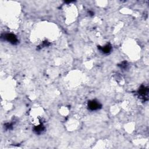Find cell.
<instances>
[{"mask_svg":"<svg viewBox=\"0 0 149 149\" xmlns=\"http://www.w3.org/2000/svg\"><path fill=\"white\" fill-rule=\"evenodd\" d=\"M101 108V105L97 101L92 100L88 102V108H89L90 110L96 111L99 110Z\"/></svg>","mask_w":149,"mask_h":149,"instance_id":"1","label":"cell"},{"mask_svg":"<svg viewBox=\"0 0 149 149\" xmlns=\"http://www.w3.org/2000/svg\"><path fill=\"white\" fill-rule=\"evenodd\" d=\"M4 39L6 40L9 41L12 44H16L18 43V40L17 37L15 35L12 34V33H8V34H6L4 36Z\"/></svg>","mask_w":149,"mask_h":149,"instance_id":"2","label":"cell"},{"mask_svg":"<svg viewBox=\"0 0 149 149\" xmlns=\"http://www.w3.org/2000/svg\"><path fill=\"white\" fill-rule=\"evenodd\" d=\"M148 89L147 87H146L144 86H142L140 87V89L138 91V93H139V96L142 97L143 99H146L148 97Z\"/></svg>","mask_w":149,"mask_h":149,"instance_id":"3","label":"cell"},{"mask_svg":"<svg viewBox=\"0 0 149 149\" xmlns=\"http://www.w3.org/2000/svg\"><path fill=\"white\" fill-rule=\"evenodd\" d=\"M111 45L110 44H107L104 46V47H98V49H99L101 51H102L104 54H108L111 52Z\"/></svg>","mask_w":149,"mask_h":149,"instance_id":"4","label":"cell"},{"mask_svg":"<svg viewBox=\"0 0 149 149\" xmlns=\"http://www.w3.org/2000/svg\"><path fill=\"white\" fill-rule=\"evenodd\" d=\"M44 129H45V128L42 123L38 126H36V127L34 128V129H33L35 133H36L37 134L41 133L42 132L44 131Z\"/></svg>","mask_w":149,"mask_h":149,"instance_id":"5","label":"cell"},{"mask_svg":"<svg viewBox=\"0 0 149 149\" xmlns=\"http://www.w3.org/2000/svg\"><path fill=\"white\" fill-rule=\"evenodd\" d=\"M49 45H50L49 42H48L47 41H45L43 42V44H42L41 45L39 46V49H41V48H42V47H47V46Z\"/></svg>","mask_w":149,"mask_h":149,"instance_id":"6","label":"cell"},{"mask_svg":"<svg viewBox=\"0 0 149 149\" xmlns=\"http://www.w3.org/2000/svg\"><path fill=\"white\" fill-rule=\"evenodd\" d=\"M5 127L7 128V129H10L12 128V123H7V124L5 125Z\"/></svg>","mask_w":149,"mask_h":149,"instance_id":"7","label":"cell"},{"mask_svg":"<svg viewBox=\"0 0 149 149\" xmlns=\"http://www.w3.org/2000/svg\"><path fill=\"white\" fill-rule=\"evenodd\" d=\"M127 66V62H123L122 63V64H121V67L122 68H126Z\"/></svg>","mask_w":149,"mask_h":149,"instance_id":"8","label":"cell"}]
</instances>
